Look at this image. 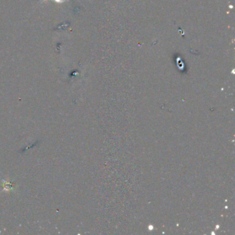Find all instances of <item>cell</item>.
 <instances>
[{
    "label": "cell",
    "instance_id": "obj_1",
    "mask_svg": "<svg viewBox=\"0 0 235 235\" xmlns=\"http://www.w3.org/2000/svg\"><path fill=\"white\" fill-rule=\"evenodd\" d=\"M55 1H57V2H61L62 1H63V0H55Z\"/></svg>",
    "mask_w": 235,
    "mask_h": 235
}]
</instances>
